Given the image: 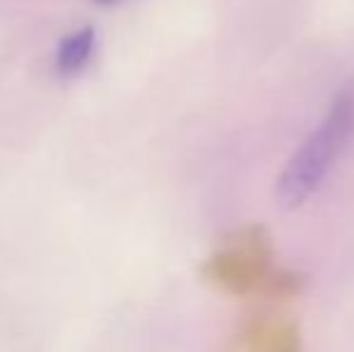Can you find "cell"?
<instances>
[{
    "mask_svg": "<svg viewBox=\"0 0 354 352\" xmlns=\"http://www.w3.org/2000/svg\"><path fill=\"white\" fill-rule=\"evenodd\" d=\"M354 136V82H347L335 99L330 102V109L308 133L306 140L299 145V150L292 155L287 167L277 178V201L287 210L304 205L313 193L326 181L330 167L337 162L340 152L347 147L350 138Z\"/></svg>",
    "mask_w": 354,
    "mask_h": 352,
    "instance_id": "obj_1",
    "label": "cell"
},
{
    "mask_svg": "<svg viewBox=\"0 0 354 352\" xmlns=\"http://www.w3.org/2000/svg\"><path fill=\"white\" fill-rule=\"evenodd\" d=\"M97 39V27H92V24H84V27H77L71 34H66L58 44L56 56H53V66H56L58 75L73 77L82 73L94 58Z\"/></svg>",
    "mask_w": 354,
    "mask_h": 352,
    "instance_id": "obj_2",
    "label": "cell"
},
{
    "mask_svg": "<svg viewBox=\"0 0 354 352\" xmlns=\"http://www.w3.org/2000/svg\"><path fill=\"white\" fill-rule=\"evenodd\" d=\"M97 3H102V5H111L113 0H97Z\"/></svg>",
    "mask_w": 354,
    "mask_h": 352,
    "instance_id": "obj_3",
    "label": "cell"
}]
</instances>
